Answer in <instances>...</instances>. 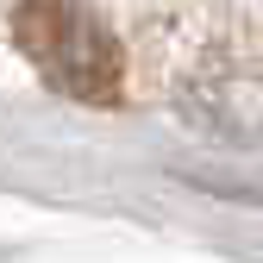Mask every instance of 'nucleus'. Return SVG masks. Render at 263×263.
Returning <instances> with one entry per match:
<instances>
[{
  "instance_id": "obj_1",
  "label": "nucleus",
  "mask_w": 263,
  "mask_h": 263,
  "mask_svg": "<svg viewBox=\"0 0 263 263\" xmlns=\"http://www.w3.org/2000/svg\"><path fill=\"white\" fill-rule=\"evenodd\" d=\"M13 44L63 101L82 107H119L125 88V57L101 13L82 0H19L13 7Z\"/></svg>"
},
{
  "instance_id": "obj_2",
  "label": "nucleus",
  "mask_w": 263,
  "mask_h": 263,
  "mask_svg": "<svg viewBox=\"0 0 263 263\" xmlns=\"http://www.w3.org/2000/svg\"><path fill=\"white\" fill-rule=\"evenodd\" d=\"M182 119L213 132L226 144H245V151H263V63H245V57H213L201 63L182 88Z\"/></svg>"
}]
</instances>
